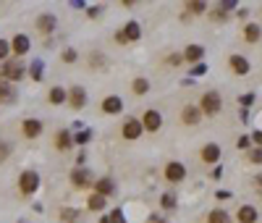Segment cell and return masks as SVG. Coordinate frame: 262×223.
<instances>
[{
    "instance_id": "obj_6",
    "label": "cell",
    "mask_w": 262,
    "mask_h": 223,
    "mask_svg": "<svg viewBox=\"0 0 262 223\" xmlns=\"http://www.w3.org/2000/svg\"><path fill=\"white\" fill-rule=\"evenodd\" d=\"M165 178H168L170 184H178V181H184V178H186V168H184V163H178V160H170L168 165H165Z\"/></svg>"
},
{
    "instance_id": "obj_2",
    "label": "cell",
    "mask_w": 262,
    "mask_h": 223,
    "mask_svg": "<svg viewBox=\"0 0 262 223\" xmlns=\"http://www.w3.org/2000/svg\"><path fill=\"white\" fill-rule=\"evenodd\" d=\"M200 111L204 113V116H218V113L223 111V100L218 92H204L200 97Z\"/></svg>"
},
{
    "instance_id": "obj_15",
    "label": "cell",
    "mask_w": 262,
    "mask_h": 223,
    "mask_svg": "<svg viewBox=\"0 0 262 223\" xmlns=\"http://www.w3.org/2000/svg\"><path fill=\"white\" fill-rule=\"evenodd\" d=\"M257 218H260V213H257V207H252V205H241L239 213H236V221L239 223H257Z\"/></svg>"
},
{
    "instance_id": "obj_30",
    "label": "cell",
    "mask_w": 262,
    "mask_h": 223,
    "mask_svg": "<svg viewBox=\"0 0 262 223\" xmlns=\"http://www.w3.org/2000/svg\"><path fill=\"white\" fill-rule=\"evenodd\" d=\"M160 205H163L165 210H173V207H176V194H170V192H165V194L160 197Z\"/></svg>"
},
{
    "instance_id": "obj_33",
    "label": "cell",
    "mask_w": 262,
    "mask_h": 223,
    "mask_svg": "<svg viewBox=\"0 0 262 223\" xmlns=\"http://www.w3.org/2000/svg\"><path fill=\"white\" fill-rule=\"evenodd\" d=\"M89 139H92V131H89V129L79 131V134H74V142H76V144H87Z\"/></svg>"
},
{
    "instance_id": "obj_20",
    "label": "cell",
    "mask_w": 262,
    "mask_h": 223,
    "mask_svg": "<svg viewBox=\"0 0 262 223\" xmlns=\"http://www.w3.org/2000/svg\"><path fill=\"white\" fill-rule=\"evenodd\" d=\"M14 100H16V89L5 79H0V103H14Z\"/></svg>"
},
{
    "instance_id": "obj_39",
    "label": "cell",
    "mask_w": 262,
    "mask_h": 223,
    "mask_svg": "<svg viewBox=\"0 0 262 223\" xmlns=\"http://www.w3.org/2000/svg\"><path fill=\"white\" fill-rule=\"evenodd\" d=\"M8 155H11V144L8 142H0V160H5Z\"/></svg>"
},
{
    "instance_id": "obj_24",
    "label": "cell",
    "mask_w": 262,
    "mask_h": 223,
    "mask_svg": "<svg viewBox=\"0 0 262 223\" xmlns=\"http://www.w3.org/2000/svg\"><path fill=\"white\" fill-rule=\"evenodd\" d=\"M207 223H231V215L226 213V210H210V215H207Z\"/></svg>"
},
{
    "instance_id": "obj_11",
    "label": "cell",
    "mask_w": 262,
    "mask_h": 223,
    "mask_svg": "<svg viewBox=\"0 0 262 223\" xmlns=\"http://www.w3.org/2000/svg\"><path fill=\"white\" fill-rule=\"evenodd\" d=\"M202 116H204V113L200 111V105H186V108L181 111V121H184L186 126H194V124H200V121H202Z\"/></svg>"
},
{
    "instance_id": "obj_25",
    "label": "cell",
    "mask_w": 262,
    "mask_h": 223,
    "mask_svg": "<svg viewBox=\"0 0 262 223\" xmlns=\"http://www.w3.org/2000/svg\"><path fill=\"white\" fill-rule=\"evenodd\" d=\"M260 37H262V29L257 27V24H247L244 27V40L247 42H257Z\"/></svg>"
},
{
    "instance_id": "obj_27",
    "label": "cell",
    "mask_w": 262,
    "mask_h": 223,
    "mask_svg": "<svg viewBox=\"0 0 262 223\" xmlns=\"http://www.w3.org/2000/svg\"><path fill=\"white\" fill-rule=\"evenodd\" d=\"M131 89H134V95H147V89H150V81L142 79V76H137V79L131 81Z\"/></svg>"
},
{
    "instance_id": "obj_37",
    "label": "cell",
    "mask_w": 262,
    "mask_h": 223,
    "mask_svg": "<svg viewBox=\"0 0 262 223\" xmlns=\"http://www.w3.org/2000/svg\"><path fill=\"white\" fill-rule=\"evenodd\" d=\"M252 103H254V95L252 92H247V95H241V97H239V105L241 108H249Z\"/></svg>"
},
{
    "instance_id": "obj_17",
    "label": "cell",
    "mask_w": 262,
    "mask_h": 223,
    "mask_svg": "<svg viewBox=\"0 0 262 223\" xmlns=\"http://www.w3.org/2000/svg\"><path fill=\"white\" fill-rule=\"evenodd\" d=\"M94 194H102V197L116 194V181L113 178H97L94 181Z\"/></svg>"
},
{
    "instance_id": "obj_49",
    "label": "cell",
    "mask_w": 262,
    "mask_h": 223,
    "mask_svg": "<svg viewBox=\"0 0 262 223\" xmlns=\"http://www.w3.org/2000/svg\"><path fill=\"white\" fill-rule=\"evenodd\" d=\"M254 187H257L260 192H262V174H260V176H254Z\"/></svg>"
},
{
    "instance_id": "obj_31",
    "label": "cell",
    "mask_w": 262,
    "mask_h": 223,
    "mask_svg": "<svg viewBox=\"0 0 262 223\" xmlns=\"http://www.w3.org/2000/svg\"><path fill=\"white\" fill-rule=\"evenodd\" d=\"M29 74H31V79H34V81H42V61H34V63H31Z\"/></svg>"
},
{
    "instance_id": "obj_36",
    "label": "cell",
    "mask_w": 262,
    "mask_h": 223,
    "mask_svg": "<svg viewBox=\"0 0 262 223\" xmlns=\"http://www.w3.org/2000/svg\"><path fill=\"white\" fill-rule=\"evenodd\" d=\"M249 163L262 165V147H257V150H249Z\"/></svg>"
},
{
    "instance_id": "obj_26",
    "label": "cell",
    "mask_w": 262,
    "mask_h": 223,
    "mask_svg": "<svg viewBox=\"0 0 262 223\" xmlns=\"http://www.w3.org/2000/svg\"><path fill=\"white\" fill-rule=\"evenodd\" d=\"M87 207H89V210H94V213H100V210L105 207V197H102V194H89Z\"/></svg>"
},
{
    "instance_id": "obj_42",
    "label": "cell",
    "mask_w": 262,
    "mask_h": 223,
    "mask_svg": "<svg viewBox=\"0 0 262 223\" xmlns=\"http://www.w3.org/2000/svg\"><path fill=\"white\" fill-rule=\"evenodd\" d=\"M181 61H184V53L181 55H170V58H168L170 66H181Z\"/></svg>"
},
{
    "instance_id": "obj_28",
    "label": "cell",
    "mask_w": 262,
    "mask_h": 223,
    "mask_svg": "<svg viewBox=\"0 0 262 223\" xmlns=\"http://www.w3.org/2000/svg\"><path fill=\"white\" fill-rule=\"evenodd\" d=\"M186 11H191V14H204V11H207V3H202V0H191V3H186Z\"/></svg>"
},
{
    "instance_id": "obj_23",
    "label": "cell",
    "mask_w": 262,
    "mask_h": 223,
    "mask_svg": "<svg viewBox=\"0 0 262 223\" xmlns=\"http://www.w3.org/2000/svg\"><path fill=\"white\" fill-rule=\"evenodd\" d=\"M123 34H126V40H129V42H134V40H139V37H142V27H139L137 21H129L123 27Z\"/></svg>"
},
{
    "instance_id": "obj_32",
    "label": "cell",
    "mask_w": 262,
    "mask_h": 223,
    "mask_svg": "<svg viewBox=\"0 0 262 223\" xmlns=\"http://www.w3.org/2000/svg\"><path fill=\"white\" fill-rule=\"evenodd\" d=\"M89 66H92V68H102V66H105V55H102V53H92V55H89Z\"/></svg>"
},
{
    "instance_id": "obj_16",
    "label": "cell",
    "mask_w": 262,
    "mask_h": 223,
    "mask_svg": "<svg viewBox=\"0 0 262 223\" xmlns=\"http://www.w3.org/2000/svg\"><path fill=\"white\" fill-rule=\"evenodd\" d=\"M55 147H58L61 152L71 150L74 147V134L68 131V129H61L58 134H55Z\"/></svg>"
},
{
    "instance_id": "obj_47",
    "label": "cell",
    "mask_w": 262,
    "mask_h": 223,
    "mask_svg": "<svg viewBox=\"0 0 262 223\" xmlns=\"http://www.w3.org/2000/svg\"><path fill=\"white\" fill-rule=\"evenodd\" d=\"M147 223H168V221H163V218H157V215H150V218H147Z\"/></svg>"
},
{
    "instance_id": "obj_22",
    "label": "cell",
    "mask_w": 262,
    "mask_h": 223,
    "mask_svg": "<svg viewBox=\"0 0 262 223\" xmlns=\"http://www.w3.org/2000/svg\"><path fill=\"white\" fill-rule=\"evenodd\" d=\"M81 221V213L76 207H63L61 210V223H79Z\"/></svg>"
},
{
    "instance_id": "obj_4",
    "label": "cell",
    "mask_w": 262,
    "mask_h": 223,
    "mask_svg": "<svg viewBox=\"0 0 262 223\" xmlns=\"http://www.w3.org/2000/svg\"><path fill=\"white\" fill-rule=\"evenodd\" d=\"M68 178H71V184H74L76 189H87L89 184H94V181H92V171H89V168H84V165L74 168V171H71V176H68Z\"/></svg>"
},
{
    "instance_id": "obj_3",
    "label": "cell",
    "mask_w": 262,
    "mask_h": 223,
    "mask_svg": "<svg viewBox=\"0 0 262 223\" xmlns=\"http://www.w3.org/2000/svg\"><path fill=\"white\" fill-rule=\"evenodd\" d=\"M18 189H21V194H34L37 189H40V176H37V171H24L21 176H18Z\"/></svg>"
},
{
    "instance_id": "obj_41",
    "label": "cell",
    "mask_w": 262,
    "mask_h": 223,
    "mask_svg": "<svg viewBox=\"0 0 262 223\" xmlns=\"http://www.w3.org/2000/svg\"><path fill=\"white\" fill-rule=\"evenodd\" d=\"M204 71H207V66H204V63H197V66L191 68V76H202Z\"/></svg>"
},
{
    "instance_id": "obj_35",
    "label": "cell",
    "mask_w": 262,
    "mask_h": 223,
    "mask_svg": "<svg viewBox=\"0 0 262 223\" xmlns=\"http://www.w3.org/2000/svg\"><path fill=\"white\" fill-rule=\"evenodd\" d=\"M61 58H63V63H74L76 58H79V53H76L74 48H66V50H63V55H61Z\"/></svg>"
},
{
    "instance_id": "obj_14",
    "label": "cell",
    "mask_w": 262,
    "mask_h": 223,
    "mask_svg": "<svg viewBox=\"0 0 262 223\" xmlns=\"http://www.w3.org/2000/svg\"><path fill=\"white\" fill-rule=\"evenodd\" d=\"M102 111L110 113V116H116V113L123 111V100H121L118 95H108V97L102 100Z\"/></svg>"
},
{
    "instance_id": "obj_1",
    "label": "cell",
    "mask_w": 262,
    "mask_h": 223,
    "mask_svg": "<svg viewBox=\"0 0 262 223\" xmlns=\"http://www.w3.org/2000/svg\"><path fill=\"white\" fill-rule=\"evenodd\" d=\"M24 74H27V68H24V63L18 61V58H8L3 63V68H0V76H3L5 81H18V79H24Z\"/></svg>"
},
{
    "instance_id": "obj_8",
    "label": "cell",
    "mask_w": 262,
    "mask_h": 223,
    "mask_svg": "<svg viewBox=\"0 0 262 223\" xmlns=\"http://www.w3.org/2000/svg\"><path fill=\"white\" fill-rule=\"evenodd\" d=\"M58 27V18L53 14H40L37 16V32L40 34H53V29Z\"/></svg>"
},
{
    "instance_id": "obj_10",
    "label": "cell",
    "mask_w": 262,
    "mask_h": 223,
    "mask_svg": "<svg viewBox=\"0 0 262 223\" xmlns=\"http://www.w3.org/2000/svg\"><path fill=\"white\" fill-rule=\"evenodd\" d=\"M142 126H144L147 131L155 134V131L163 126V116H160V111H147V113H144V118H142Z\"/></svg>"
},
{
    "instance_id": "obj_19",
    "label": "cell",
    "mask_w": 262,
    "mask_h": 223,
    "mask_svg": "<svg viewBox=\"0 0 262 223\" xmlns=\"http://www.w3.org/2000/svg\"><path fill=\"white\" fill-rule=\"evenodd\" d=\"M231 68H233V74L247 76L249 74V61L244 58V55H231Z\"/></svg>"
},
{
    "instance_id": "obj_34",
    "label": "cell",
    "mask_w": 262,
    "mask_h": 223,
    "mask_svg": "<svg viewBox=\"0 0 262 223\" xmlns=\"http://www.w3.org/2000/svg\"><path fill=\"white\" fill-rule=\"evenodd\" d=\"M8 58H11V42L0 40V61H8Z\"/></svg>"
},
{
    "instance_id": "obj_21",
    "label": "cell",
    "mask_w": 262,
    "mask_h": 223,
    "mask_svg": "<svg viewBox=\"0 0 262 223\" xmlns=\"http://www.w3.org/2000/svg\"><path fill=\"white\" fill-rule=\"evenodd\" d=\"M47 100H50L53 105H61V103H66V100H68V92H66L63 87H50Z\"/></svg>"
},
{
    "instance_id": "obj_29",
    "label": "cell",
    "mask_w": 262,
    "mask_h": 223,
    "mask_svg": "<svg viewBox=\"0 0 262 223\" xmlns=\"http://www.w3.org/2000/svg\"><path fill=\"white\" fill-rule=\"evenodd\" d=\"M100 223H126V218H123V213H121V210H113V213L105 215Z\"/></svg>"
},
{
    "instance_id": "obj_38",
    "label": "cell",
    "mask_w": 262,
    "mask_h": 223,
    "mask_svg": "<svg viewBox=\"0 0 262 223\" xmlns=\"http://www.w3.org/2000/svg\"><path fill=\"white\" fill-rule=\"evenodd\" d=\"M210 18H213V21H226V14H223V8H220V5L213 11V14H210Z\"/></svg>"
},
{
    "instance_id": "obj_5",
    "label": "cell",
    "mask_w": 262,
    "mask_h": 223,
    "mask_svg": "<svg viewBox=\"0 0 262 223\" xmlns=\"http://www.w3.org/2000/svg\"><path fill=\"white\" fill-rule=\"evenodd\" d=\"M31 50V40L27 34H14V40H11V55L14 58H21V55H27Z\"/></svg>"
},
{
    "instance_id": "obj_48",
    "label": "cell",
    "mask_w": 262,
    "mask_h": 223,
    "mask_svg": "<svg viewBox=\"0 0 262 223\" xmlns=\"http://www.w3.org/2000/svg\"><path fill=\"white\" fill-rule=\"evenodd\" d=\"M236 16H239V18H247L249 11H247V8H239V11H236Z\"/></svg>"
},
{
    "instance_id": "obj_44",
    "label": "cell",
    "mask_w": 262,
    "mask_h": 223,
    "mask_svg": "<svg viewBox=\"0 0 262 223\" xmlns=\"http://www.w3.org/2000/svg\"><path fill=\"white\" fill-rule=\"evenodd\" d=\"M87 16H89V18L100 16V5H94V8H87Z\"/></svg>"
},
{
    "instance_id": "obj_43",
    "label": "cell",
    "mask_w": 262,
    "mask_h": 223,
    "mask_svg": "<svg viewBox=\"0 0 262 223\" xmlns=\"http://www.w3.org/2000/svg\"><path fill=\"white\" fill-rule=\"evenodd\" d=\"M116 42H118V45H126V42H129V40H126V34H123V29L116 32Z\"/></svg>"
},
{
    "instance_id": "obj_13",
    "label": "cell",
    "mask_w": 262,
    "mask_h": 223,
    "mask_svg": "<svg viewBox=\"0 0 262 223\" xmlns=\"http://www.w3.org/2000/svg\"><path fill=\"white\" fill-rule=\"evenodd\" d=\"M21 131H24V137L27 139H37L42 134V121H37V118H27L21 124Z\"/></svg>"
},
{
    "instance_id": "obj_9",
    "label": "cell",
    "mask_w": 262,
    "mask_h": 223,
    "mask_svg": "<svg viewBox=\"0 0 262 223\" xmlns=\"http://www.w3.org/2000/svg\"><path fill=\"white\" fill-rule=\"evenodd\" d=\"M142 131H144V126H142V121H137V118H129L123 124V139H129V142L139 139V137H142Z\"/></svg>"
},
{
    "instance_id": "obj_46",
    "label": "cell",
    "mask_w": 262,
    "mask_h": 223,
    "mask_svg": "<svg viewBox=\"0 0 262 223\" xmlns=\"http://www.w3.org/2000/svg\"><path fill=\"white\" fill-rule=\"evenodd\" d=\"M215 197H218V200H231V192H220V189H218V194H215Z\"/></svg>"
},
{
    "instance_id": "obj_40",
    "label": "cell",
    "mask_w": 262,
    "mask_h": 223,
    "mask_svg": "<svg viewBox=\"0 0 262 223\" xmlns=\"http://www.w3.org/2000/svg\"><path fill=\"white\" fill-rule=\"evenodd\" d=\"M249 139H252V137H239V139H236V147H239V150H249Z\"/></svg>"
},
{
    "instance_id": "obj_7",
    "label": "cell",
    "mask_w": 262,
    "mask_h": 223,
    "mask_svg": "<svg viewBox=\"0 0 262 223\" xmlns=\"http://www.w3.org/2000/svg\"><path fill=\"white\" fill-rule=\"evenodd\" d=\"M68 103H71L74 111H81V108L87 105V89L79 87V84L71 87V89H68Z\"/></svg>"
},
{
    "instance_id": "obj_12",
    "label": "cell",
    "mask_w": 262,
    "mask_h": 223,
    "mask_svg": "<svg viewBox=\"0 0 262 223\" xmlns=\"http://www.w3.org/2000/svg\"><path fill=\"white\" fill-rule=\"evenodd\" d=\"M202 163H207V165H215V163H218L220 160V147H218V144H215V142H210V144H204V147H202Z\"/></svg>"
},
{
    "instance_id": "obj_45",
    "label": "cell",
    "mask_w": 262,
    "mask_h": 223,
    "mask_svg": "<svg viewBox=\"0 0 262 223\" xmlns=\"http://www.w3.org/2000/svg\"><path fill=\"white\" fill-rule=\"evenodd\" d=\"M252 139L257 142V147H262V129H260V131H254V134H252Z\"/></svg>"
},
{
    "instance_id": "obj_18",
    "label": "cell",
    "mask_w": 262,
    "mask_h": 223,
    "mask_svg": "<svg viewBox=\"0 0 262 223\" xmlns=\"http://www.w3.org/2000/svg\"><path fill=\"white\" fill-rule=\"evenodd\" d=\"M202 55H204L202 45H189V48L184 50V61H191V63H202Z\"/></svg>"
}]
</instances>
